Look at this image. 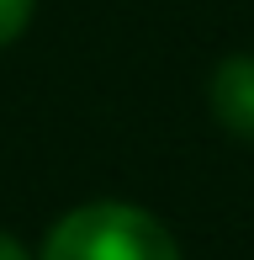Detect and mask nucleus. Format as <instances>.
<instances>
[{"label": "nucleus", "mask_w": 254, "mask_h": 260, "mask_svg": "<svg viewBox=\"0 0 254 260\" xmlns=\"http://www.w3.org/2000/svg\"><path fill=\"white\" fill-rule=\"evenodd\" d=\"M206 101H212V117L233 138L254 144V53L223 58L212 69V80H206Z\"/></svg>", "instance_id": "f03ea898"}, {"label": "nucleus", "mask_w": 254, "mask_h": 260, "mask_svg": "<svg viewBox=\"0 0 254 260\" xmlns=\"http://www.w3.org/2000/svg\"><path fill=\"white\" fill-rule=\"evenodd\" d=\"M0 260H27V250H21L11 234H0Z\"/></svg>", "instance_id": "20e7f679"}, {"label": "nucleus", "mask_w": 254, "mask_h": 260, "mask_svg": "<svg viewBox=\"0 0 254 260\" xmlns=\"http://www.w3.org/2000/svg\"><path fill=\"white\" fill-rule=\"evenodd\" d=\"M43 260H180V250L154 212L127 202H90L53 223Z\"/></svg>", "instance_id": "f257e3e1"}, {"label": "nucleus", "mask_w": 254, "mask_h": 260, "mask_svg": "<svg viewBox=\"0 0 254 260\" xmlns=\"http://www.w3.org/2000/svg\"><path fill=\"white\" fill-rule=\"evenodd\" d=\"M32 11H37V0H0V48H11L32 27Z\"/></svg>", "instance_id": "7ed1b4c3"}]
</instances>
